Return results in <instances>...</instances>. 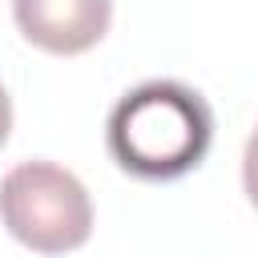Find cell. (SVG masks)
<instances>
[{
    "label": "cell",
    "instance_id": "cell-5",
    "mask_svg": "<svg viewBox=\"0 0 258 258\" xmlns=\"http://www.w3.org/2000/svg\"><path fill=\"white\" fill-rule=\"evenodd\" d=\"M8 129H12V101H8V93L0 89V145L8 141Z\"/></svg>",
    "mask_w": 258,
    "mask_h": 258
},
{
    "label": "cell",
    "instance_id": "cell-2",
    "mask_svg": "<svg viewBox=\"0 0 258 258\" xmlns=\"http://www.w3.org/2000/svg\"><path fill=\"white\" fill-rule=\"evenodd\" d=\"M4 230L36 254L77 250L93 230L89 189L52 161H24L0 181Z\"/></svg>",
    "mask_w": 258,
    "mask_h": 258
},
{
    "label": "cell",
    "instance_id": "cell-1",
    "mask_svg": "<svg viewBox=\"0 0 258 258\" xmlns=\"http://www.w3.org/2000/svg\"><path fill=\"white\" fill-rule=\"evenodd\" d=\"M214 137V117L202 93L177 81H149L125 93L105 125L113 161L145 181H169L202 165Z\"/></svg>",
    "mask_w": 258,
    "mask_h": 258
},
{
    "label": "cell",
    "instance_id": "cell-3",
    "mask_svg": "<svg viewBox=\"0 0 258 258\" xmlns=\"http://www.w3.org/2000/svg\"><path fill=\"white\" fill-rule=\"evenodd\" d=\"M12 16L36 48L73 56L109 32L113 0H12Z\"/></svg>",
    "mask_w": 258,
    "mask_h": 258
},
{
    "label": "cell",
    "instance_id": "cell-4",
    "mask_svg": "<svg viewBox=\"0 0 258 258\" xmlns=\"http://www.w3.org/2000/svg\"><path fill=\"white\" fill-rule=\"evenodd\" d=\"M242 185H246V198L258 206V129L250 133L246 153H242Z\"/></svg>",
    "mask_w": 258,
    "mask_h": 258
}]
</instances>
